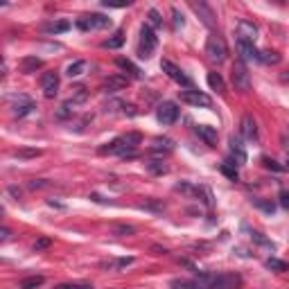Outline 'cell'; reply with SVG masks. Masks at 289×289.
<instances>
[{
  "label": "cell",
  "mask_w": 289,
  "mask_h": 289,
  "mask_svg": "<svg viewBox=\"0 0 289 289\" xmlns=\"http://www.w3.org/2000/svg\"><path fill=\"white\" fill-rule=\"evenodd\" d=\"M158 46V39L156 34H154V30H151L147 23H144L143 27H140V46H138V57L140 59H149L151 52L156 50Z\"/></svg>",
  "instance_id": "cell-1"
},
{
  "label": "cell",
  "mask_w": 289,
  "mask_h": 289,
  "mask_svg": "<svg viewBox=\"0 0 289 289\" xmlns=\"http://www.w3.org/2000/svg\"><path fill=\"white\" fill-rule=\"evenodd\" d=\"M111 25L113 20L109 16H104V14H84L81 18H77V27L84 30V32H88V30H106Z\"/></svg>",
  "instance_id": "cell-2"
},
{
  "label": "cell",
  "mask_w": 289,
  "mask_h": 289,
  "mask_svg": "<svg viewBox=\"0 0 289 289\" xmlns=\"http://www.w3.org/2000/svg\"><path fill=\"white\" fill-rule=\"evenodd\" d=\"M230 77H233L235 91H240V93L251 91V75H249V70H246V64H244V61H235V64H233Z\"/></svg>",
  "instance_id": "cell-3"
},
{
  "label": "cell",
  "mask_w": 289,
  "mask_h": 289,
  "mask_svg": "<svg viewBox=\"0 0 289 289\" xmlns=\"http://www.w3.org/2000/svg\"><path fill=\"white\" fill-rule=\"evenodd\" d=\"M206 54H208L212 61H217V64L226 59V54H228V48H226V43H224L222 36H217V34L208 36V41H206Z\"/></svg>",
  "instance_id": "cell-4"
},
{
  "label": "cell",
  "mask_w": 289,
  "mask_h": 289,
  "mask_svg": "<svg viewBox=\"0 0 289 289\" xmlns=\"http://www.w3.org/2000/svg\"><path fill=\"white\" fill-rule=\"evenodd\" d=\"M161 70L167 75V77L172 79V81H177V84H181L183 88H192V79L185 75L181 68L177 66V64H172V61H167V59H163L161 61Z\"/></svg>",
  "instance_id": "cell-5"
},
{
  "label": "cell",
  "mask_w": 289,
  "mask_h": 289,
  "mask_svg": "<svg viewBox=\"0 0 289 289\" xmlns=\"http://www.w3.org/2000/svg\"><path fill=\"white\" fill-rule=\"evenodd\" d=\"M237 43H256L257 39V25L251 20H237L235 25Z\"/></svg>",
  "instance_id": "cell-6"
},
{
  "label": "cell",
  "mask_w": 289,
  "mask_h": 289,
  "mask_svg": "<svg viewBox=\"0 0 289 289\" xmlns=\"http://www.w3.org/2000/svg\"><path fill=\"white\" fill-rule=\"evenodd\" d=\"M156 118H158V122H161L163 127L174 125V122L178 120V106L174 104V102H163V104H158Z\"/></svg>",
  "instance_id": "cell-7"
},
{
  "label": "cell",
  "mask_w": 289,
  "mask_h": 289,
  "mask_svg": "<svg viewBox=\"0 0 289 289\" xmlns=\"http://www.w3.org/2000/svg\"><path fill=\"white\" fill-rule=\"evenodd\" d=\"M41 88H43V95L48 99H52L57 93H59V72L57 70H48L41 75Z\"/></svg>",
  "instance_id": "cell-8"
},
{
  "label": "cell",
  "mask_w": 289,
  "mask_h": 289,
  "mask_svg": "<svg viewBox=\"0 0 289 289\" xmlns=\"http://www.w3.org/2000/svg\"><path fill=\"white\" fill-rule=\"evenodd\" d=\"M242 287V276L240 273H219L212 278L210 289H240Z\"/></svg>",
  "instance_id": "cell-9"
},
{
  "label": "cell",
  "mask_w": 289,
  "mask_h": 289,
  "mask_svg": "<svg viewBox=\"0 0 289 289\" xmlns=\"http://www.w3.org/2000/svg\"><path fill=\"white\" fill-rule=\"evenodd\" d=\"M178 95H181V102H185V104H190V106H210L212 104V99L206 93L194 91V88H185Z\"/></svg>",
  "instance_id": "cell-10"
},
{
  "label": "cell",
  "mask_w": 289,
  "mask_h": 289,
  "mask_svg": "<svg viewBox=\"0 0 289 289\" xmlns=\"http://www.w3.org/2000/svg\"><path fill=\"white\" fill-rule=\"evenodd\" d=\"M190 7H192V12L197 14L199 18L204 20V25H208V27H215V23H217V16H215V12H212L210 7L206 5V2H197V0H192L190 2Z\"/></svg>",
  "instance_id": "cell-11"
},
{
  "label": "cell",
  "mask_w": 289,
  "mask_h": 289,
  "mask_svg": "<svg viewBox=\"0 0 289 289\" xmlns=\"http://www.w3.org/2000/svg\"><path fill=\"white\" fill-rule=\"evenodd\" d=\"M228 151H230V161H233L235 165H244V163H246V149H244V144H242V138L230 136Z\"/></svg>",
  "instance_id": "cell-12"
},
{
  "label": "cell",
  "mask_w": 289,
  "mask_h": 289,
  "mask_svg": "<svg viewBox=\"0 0 289 289\" xmlns=\"http://www.w3.org/2000/svg\"><path fill=\"white\" fill-rule=\"evenodd\" d=\"M129 86V77L127 75H111V77L104 81V93H118V91H125Z\"/></svg>",
  "instance_id": "cell-13"
},
{
  "label": "cell",
  "mask_w": 289,
  "mask_h": 289,
  "mask_svg": "<svg viewBox=\"0 0 289 289\" xmlns=\"http://www.w3.org/2000/svg\"><path fill=\"white\" fill-rule=\"evenodd\" d=\"M14 99H16V104H14V115L16 118H25L27 113H32L36 109V104L27 95H18V97H14Z\"/></svg>",
  "instance_id": "cell-14"
},
{
  "label": "cell",
  "mask_w": 289,
  "mask_h": 289,
  "mask_svg": "<svg viewBox=\"0 0 289 289\" xmlns=\"http://www.w3.org/2000/svg\"><path fill=\"white\" fill-rule=\"evenodd\" d=\"M240 133H242L246 140H257V125L253 115H244L242 122H240Z\"/></svg>",
  "instance_id": "cell-15"
},
{
  "label": "cell",
  "mask_w": 289,
  "mask_h": 289,
  "mask_svg": "<svg viewBox=\"0 0 289 289\" xmlns=\"http://www.w3.org/2000/svg\"><path fill=\"white\" fill-rule=\"evenodd\" d=\"M144 170L149 172V174H156V177H163L170 172V165L165 163L163 158H149V161H144Z\"/></svg>",
  "instance_id": "cell-16"
},
{
  "label": "cell",
  "mask_w": 289,
  "mask_h": 289,
  "mask_svg": "<svg viewBox=\"0 0 289 289\" xmlns=\"http://www.w3.org/2000/svg\"><path fill=\"white\" fill-rule=\"evenodd\" d=\"M197 136L204 140L206 144H210V147H215L217 138H219V136H217V129L210 125H197Z\"/></svg>",
  "instance_id": "cell-17"
},
{
  "label": "cell",
  "mask_w": 289,
  "mask_h": 289,
  "mask_svg": "<svg viewBox=\"0 0 289 289\" xmlns=\"http://www.w3.org/2000/svg\"><path fill=\"white\" fill-rule=\"evenodd\" d=\"M237 50L242 54V61H260V52L253 43H237Z\"/></svg>",
  "instance_id": "cell-18"
},
{
  "label": "cell",
  "mask_w": 289,
  "mask_h": 289,
  "mask_svg": "<svg viewBox=\"0 0 289 289\" xmlns=\"http://www.w3.org/2000/svg\"><path fill=\"white\" fill-rule=\"evenodd\" d=\"M174 149V140L172 138H154L151 140V151L154 154H170Z\"/></svg>",
  "instance_id": "cell-19"
},
{
  "label": "cell",
  "mask_w": 289,
  "mask_h": 289,
  "mask_svg": "<svg viewBox=\"0 0 289 289\" xmlns=\"http://www.w3.org/2000/svg\"><path fill=\"white\" fill-rule=\"evenodd\" d=\"M75 102H72V99H68V102H64V104L59 106V109H57V111H54V118L57 120H68V118H72V115H75Z\"/></svg>",
  "instance_id": "cell-20"
},
{
  "label": "cell",
  "mask_w": 289,
  "mask_h": 289,
  "mask_svg": "<svg viewBox=\"0 0 289 289\" xmlns=\"http://www.w3.org/2000/svg\"><path fill=\"white\" fill-rule=\"evenodd\" d=\"M41 66H43V61H41L39 57H25V59L20 61V68H23V72H25V75H32V72H36Z\"/></svg>",
  "instance_id": "cell-21"
},
{
  "label": "cell",
  "mask_w": 289,
  "mask_h": 289,
  "mask_svg": "<svg viewBox=\"0 0 289 289\" xmlns=\"http://www.w3.org/2000/svg\"><path fill=\"white\" fill-rule=\"evenodd\" d=\"M115 66L122 68V70H125L127 75H131V77H143L140 68H138V66H133V64H131L129 59H122V57H120V59H115Z\"/></svg>",
  "instance_id": "cell-22"
},
{
  "label": "cell",
  "mask_w": 289,
  "mask_h": 289,
  "mask_svg": "<svg viewBox=\"0 0 289 289\" xmlns=\"http://www.w3.org/2000/svg\"><path fill=\"white\" fill-rule=\"evenodd\" d=\"M219 172H222L224 177H228L230 181H237V178H240V172H237V165L233 163V161H226V163H222L219 165Z\"/></svg>",
  "instance_id": "cell-23"
},
{
  "label": "cell",
  "mask_w": 289,
  "mask_h": 289,
  "mask_svg": "<svg viewBox=\"0 0 289 289\" xmlns=\"http://www.w3.org/2000/svg\"><path fill=\"white\" fill-rule=\"evenodd\" d=\"M111 233L118 237H129V235H136V226H131V224H113Z\"/></svg>",
  "instance_id": "cell-24"
},
{
  "label": "cell",
  "mask_w": 289,
  "mask_h": 289,
  "mask_svg": "<svg viewBox=\"0 0 289 289\" xmlns=\"http://www.w3.org/2000/svg\"><path fill=\"white\" fill-rule=\"evenodd\" d=\"M208 86L217 93H226V84H224V77L219 72H208Z\"/></svg>",
  "instance_id": "cell-25"
},
{
  "label": "cell",
  "mask_w": 289,
  "mask_h": 289,
  "mask_svg": "<svg viewBox=\"0 0 289 289\" xmlns=\"http://www.w3.org/2000/svg\"><path fill=\"white\" fill-rule=\"evenodd\" d=\"M264 267L271 271H276V273H285V271H289V264L283 262V260H278V257H269L267 262H264Z\"/></svg>",
  "instance_id": "cell-26"
},
{
  "label": "cell",
  "mask_w": 289,
  "mask_h": 289,
  "mask_svg": "<svg viewBox=\"0 0 289 289\" xmlns=\"http://www.w3.org/2000/svg\"><path fill=\"white\" fill-rule=\"evenodd\" d=\"M43 283H46V278H43V276H30V278H25V280H20L18 289H36V287H41Z\"/></svg>",
  "instance_id": "cell-27"
},
{
  "label": "cell",
  "mask_w": 289,
  "mask_h": 289,
  "mask_svg": "<svg viewBox=\"0 0 289 289\" xmlns=\"http://www.w3.org/2000/svg\"><path fill=\"white\" fill-rule=\"evenodd\" d=\"M86 66H88V64H86V61H81V59H79V61H72L70 66L66 68V75H68L70 79H72V77H79V75H84Z\"/></svg>",
  "instance_id": "cell-28"
},
{
  "label": "cell",
  "mask_w": 289,
  "mask_h": 289,
  "mask_svg": "<svg viewBox=\"0 0 289 289\" xmlns=\"http://www.w3.org/2000/svg\"><path fill=\"white\" fill-rule=\"evenodd\" d=\"M68 27H70V23H68V20H57V23H50V25L43 27V32H48V34H61V32H66Z\"/></svg>",
  "instance_id": "cell-29"
},
{
  "label": "cell",
  "mask_w": 289,
  "mask_h": 289,
  "mask_svg": "<svg viewBox=\"0 0 289 289\" xmlns=\"http://www.w3.org/2000/svg\"><path fill=\"white\" fill-rule=\"evenodd\" d=\"M194 197H197L204 206H212V194H210V190H208V188H204V185H197Z\"/></svg>",
  "instance_id": "cell-30"
},
{
  "label": "cell",
  "mask_w": 289,
  "mask_h": 289,
  "mask_svg": "<svg viewBox=\"0 0 289 289\" xmlns=\"http://www.w3.org/2000/svg\"><path fill=\"white\" fill-rule=\"evenodd\" d=\"M122 140H125V144L129 147V149L136 151V147H138V144L143 143V136H140L138 131H129L127 136H122Z\"/></svg>",
  "instance_id": "cell-31"
},
{
  "label": "cell",
  "mask_w": 289,
  "mask_h": 289,
  "mask_svg": "<svg viewBox=\"0 0 289 289\" xmlns=\"http://www.w3.org/2000/svg\"><path fill=\"white\" fill-rule=\"evenodd\" d=\"M170 287L172 289H204L197 280H172Z\"/></svg>",
  "instance_id": "cell-32"
},
{
  "label": "cell",
  "mask_w": 289,
  "mask_h": 289,
  "mask_svg": "<svg viewBox=\"0 0 289 289\" xmlns=\"http://www.w3.org/2000/svg\"><path fill=\"white\" fill-rule=\"evenodd\" d=\"M122 43H125V34L118 32L115 36H111V39H106L102 46L109 48V50H118V48H122Z\"/></svg>",
  "instance_id": "cell-33"
},
{
  "label": "cell",
  "mask_w": 289,
  "mask_h": 289,
  "mask_svg": "<svg viewBox=\"0 0 289 289\" xmlns=\"http://www.w3.org/2000/svg\"><path fill=\"white\" fill-rule=\"evenodd\" d=\"M260 61H262V64H269V66H276L278 61H280V54H278L276 50H264V52H260Z\"/></svg>",
  "instance_id": "cell-34"
},
{
  "label": "cell",
  "mask_w": 289,
  "mask_h": 289,
  "mask_svg": "<svg viewBox=\"0 0 289 289\" xmlns=\"http://www.w3.org/2000/svg\"><path fill=\"white\" fill-rule=\"evenodd\" d=\"M174 190L181 192V194H185V197H194V190H197V185L188 183V181H181V183L174 185Z\"/></svg>",
  "instance_id": "cell-35"
},
{
  "label": "cell",
  "mask_w": 289,
  "mask_h": 289,
  "mask_svg": "<svg viewBox=\"0 0 289 289\" xmlns=\"http://www.w3.org/2000/svg\"><path fill=\"white\" fill-rule=\"evenodd\" d=\"M86 99H88V91H86L84 86H75V88H72V102H75V104H81Z\"/></svg>",
  "instance_id": "cell-36"
},
{
  "label": "cell",
  "mask_w": 289,
  "mask_h": 289,
  "mask_svg": "<svg viewBox=\"0 0 289 289\" xmlns=\"http://www.w3.org/2000/svg\"><path fill=\"white\" fill-rule=\"evenodd\" d=\"M147 18H149V23L147 25L154 30V27H161L163 25V18H161V14H158V9H149V14H147Z\"/></svg>",
  "instance_id": "cell-37"
},
{
  "label": "cell",
  "mask_w": 289,
  "mask_h": 289,
  "mask_svg": "<svg viewBox=\"0 0 289 289\" xmlns=\"http://www.w3.org/2000/svg\"><path fill=\"white\" fill-rule=\"evenodd\" d=\"M125 102L122 99H111V102H106L104 104V111L106 113H118V109H125Z\"/></svg>",
  "instance_id": "cell-38"
},
{
  "label": "cell",
  "mask_w": 289,
  "mask_h": 289,
  "mask_svg": "<svg viewBox=\"0 0 289 289\" xmlns=\"http://www.w3.org/2000/svg\"><path fill=\"white\" fill-rule=\"evenodd\" d=\"M50 181H46V178H34V181H30V183H27V188H30V190H43V188H50Z\"/></svg>",
  "instance_id": "cell-39"
},
{
  "label": "cell",
  "mask_w": 289,
  "mask_h": 289,
  "mask_svg": "<svg viewBox=\"0 0 289 289\" xmlns=\"http://www.w3.org/2000/svg\"><path fill=\"white\" fill-rule=\"evenodd\" d=\"M253 206H257V208H260V210H264V212H273L276 210V206L271 204V201H262V199H253Z\"/></svg>",
  "instance_id": "cell-40"
},
{
  "label": "cell",
  "mask_w": 289,
  "mask_h": 289,
  "mask_svg": "<svg viewBox=\"0 0 289 289\" xmlns=\"http://www.w3.org/2000/svg\"><path fill=\"white\" fill-rule=\"evenodd\" d=\"M262 165L267 167V170H271V172H283V165H278L273 158H269V156H264L262 158Z\"/></svg>",
  "instance_id": "cell-41"
},
{
  "label": "cell",
  "mask_w": 289,
  "mask_h": 289,
  "mask_svg": "<svg viewBox=\"0 0 289 289\" xmlns=\"http://www.w3.org/2000/svg\"><path fill=\"white\" fill-rule=\"evenodd\" d=\"M251 237H253V242H257V244H262V246H269V249H273V242H269V240H267L262 233L253 230V233H251Z\"/></svg>",
  "instance_id": "cell-42"
},
{
  "label": "cell",
  "mask_w": 289,
  "mask_h": 289,
  "mask_svg": "<svg viewBox=\"0 0 289 289\" xmlns=\"http://www.w3.org/2000/svg\"><path fill=\"white\" fill-rule=\"evenodd\" d=\"M14 156H18V158H34V156H41V149H20V151H14Z\"/></svg>",
  "instance_id": "cell-43"
},
{
  "label": "cell",
  "mask_w": 289,
  "mask_h": 289,
  "mask_svg": "<svg viewBox=\"0 0 289 289\" xmlns=\"http://www.w3.org/2000/svg\"><path fill=\"white\" fill-rule=\"evenodd\" d=\"M172 18H174V27H183L185 20H183V14L178 12L177 7H172Z\"/></svg>",
  "instance_id": "cell-44"
},
{
  "label": "cell",
  "mask_w": 289,
  "mask_h": 289,
  "mask_svg": "<svg viewBox=\"0 0 289 289\" xmlns=\"http://www.w3.org/2000/svg\"><path fill=\"white\" fill-rule=\"evenodd\" d=\"M50 244H52L50 237H41V240H36V244H34V251H43V249H48Z\"/></svg>",
  "instance_id": "cell-45"
},
{
  "label": "cell",
  "mask_w": 289,
  "mask_h": 289,
  "mask_svg": "<svg viewBox=\"0 0 289 289\" xmlns=\"http://www.w3.org/2000/svg\"><path fill=\"white\" fill-rule=\"evenodd\" d=\"M54 289H93L91 285H77V283H68V285H57Z\"/></svg>",
  "instance_id": "cell-46"
},
{
  "label": "cell",
  "mask_w": 289,
  "mask_h": 289,
  "mask_svg": "<svg viewBox=\"0 0 289 289\" xmlns=\"http://www.w3.org/2000/svg\"><path fill=\"white\" fill-rule=\"evenodd\" d=\"M102 5H104V7H113V9H122V7H129V0H122V2H111V0H104Z\"/></svg>",
  "instance_id": "cell-47"
},
{
  "label": "cell",
  "mask_w": 289,
  "mask_h": 289,
  "mask_svg": "<svg viewBox=\"0 0 289 289\" xmlns=\"http://www.w3.org/2000/svg\"><path fill=\"white\" fill-rule=\"evenodd\" d=\"M131 262H133V257H118V260H115L118 269H125V267H129Z\"/></svg>",
  "instance_id": "cell-48"
},
{
  "label": "cell",
  "mask_w": 289,
  "mask_h": 289,
  "mask_svg": "<svg viewBox=\"0 0 289 289\" xmlns=\"http://www.w3.org/2000/svg\"><path fill=\"white\" fill-rule=\"evenodd\" d=\"M280 206H285V208H289V192L283 190L280 192Z\"/></svg>",
  "instance_id": "cell-49"
},
{
  "label": "cell",
  "mask_w": 289,
  "mask_h": 289,
  "mask_svg": "<svg viewBox=\"0 0 289 289\" xmlns=\"http://www.w3.org/2000/svg\"><path fill=\"white\" fill-rule=\"evenodd\" d=\"M9 237H12V230H9V228H2V230H0V242H7Z\"/></svg>",
  "instance_id": "cell-50"
},
{
  "label": "cell",
  "mask_w": 289,
  "mask_h": 289,
  "mask_svg": "<svg viewBox=\"0 0 289 289\" xmlns=\"http://www.w3.org/2000/svg\"><path fill=\"white\" fill-rule=\"evenodd\" d=\"M151 251H154L156 256H161V253H167V249H161V246H151Z\"/></svg>",
  "instance_id": "cell-51"
},
{
  "label": "cell",
  "mask_w": 289,
  "mask_h": 289,
  "mask_svg": "<svg viewBox=\"0 0 289 289\" xmlns=\"http://www.w3.org/2000/svg\"><path fill=\"white\" fill-rule=\"evenodd\" d=\"M9 192H12L14 197H20V190H18V188H16V185H12V188H9Z\"/></svg>",
  "instance_id": "cell-52"
},
{
  "label": "cell",
  "mask_w": 289,
  "mask_h": 289,
  "mask_svg": "<svg viewBox=\"0 0 289 289\" xmlns=\"http://www.w3.org/2000/svg\"><path fill=\"white\" fill-rule=\"evenodd\" d=\"M283 170H289V158H287V163L283 165Z\"/></svg>",
  "instance_id": "cell-53"
},
{
  "label": "cell",
  "mask_w": 289,
  "mask_h": 289,
  "mask_svg": "<svg viewBox=\"0 0 289 289\" xmlns=\"http://www.w3.org/2000/svg\"><path fill=\"white\" fill-rule=\"evenodd\" d=\"M287 79H289V75H283V81H287Z\"/></svg>",
  "instance_id": "cell-54"
}]
</instances>
